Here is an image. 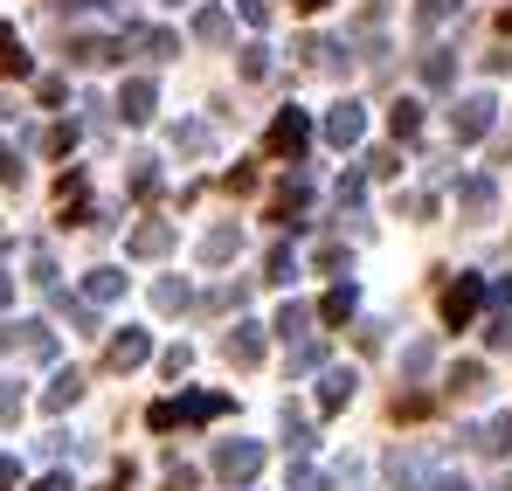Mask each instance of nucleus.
Listing matches in <instances>:
<instances>
[{
	"label": "nucleus",
	"mask_w": 512,
	"mask_h": 491,
	"mask_svg": "<svg viewBox=\"0 0 512 491\" xmlns=\"http://www.w3.org/2000/svg\"><path fill=\"white\" fill-rule=\"evenodd\" d=\"M77 402H84V374H77V367H63V374L49 381L42 409H49V415H63V409H77Z\"/></svg>",
	"instance_id": "nucleus-14"
},
{
	"label": "nucleus",
	"mask_w": 512,
	"mask_h": 491,
	"mask_svg": "<svg viewBox=\"0 0 512 491\" xmlns=\"http://www.w3.org/2000/svg\"><path fill=\"white\" fill-rule=\"evenodd\" d=\"M125 249H132V256H167V249H173V229H167V222H139Z\"/></svg>",
	"instance_id": "nucleus-17"
},
{
	"label": "nucleus",
	"mask_w": 512,
	"mask_h": 491,
	"mask_svg": "<svg viewBox=\"0 0 512 491\" xmlns=\"http://www.w3.org/2000/svg\"><path fill=\"white\" fill-rule=\"evenodd\" d=\"M35 491H70V478H63V471H49V478H35Z\"/></svg>",
	"instance_id": "nucleus-48"
},
{
	"label": "nucleus",
	"mask_w": 512,
	"mask_h": 491,
	"mask_svg": "<svg viewBox=\"0 0 512 491\" xmlns=\"http://www.w3.org/2000/svg\"><path fill=\"white\" fill-rule=\"evenodd\" d=\"M291 277H298V256H291V243H277L263 256V284H291Z\"/></svg>",
	"instance_id": "nucleus-26"
},
{
	"label": "nucleus",
	"mask_w": 512,
	"mask_h": 491,
	"mask_svg": "<svg viewBox=\"0 0 512 491\" xmlns=\"http://www.w3.org/2000/svg\"><path fill=\"white\" fill-rule=\"evenodd\" d=\"M0 77H28V49L14 28H0Z\"/></svg>",
	"instance_id": "nucleus-24"
},
{
	"label": "nucleus",
	"mask_w": 512,
	"mask_h": 491,
	"mask_svg": "<svg viewBox=\"0 0 512 491\" xmlns=\"http://www.w3.org/2000/svg\"><path fill=\"white\" fill-rule=\"evenodd\" d=\"M42 146H49V153H70V146H77V125H56V132H49Z\"/></svg>",
	"instance_id": "nucleus-44"
},
{
	"label": "nucleus",
	"mask_w": 512,
	"mask_h": 491,
	"mask_svg": "<svg viewBox=\"0 0 512 491\" xmlns=\"http://www.w3.org/2000/svg\"><path fill=\"white\" fill-rule=\"evenodd\" d=\"M215 415H229V395H180V402H153L146 422H153V429H180V422H215Z\"/></svg>",
	"instance_id": "nucleus-2"
},
{
	"label": "nucleus",
	"mask_w": 512,
	"mask_h": 491,
	"mask_svg": "<svg viewBox=\"0 0 512 491\" xmlns=\"http://www.w3.org/2000/svg\"><path fill=\"white\" fill-rule=\"evenodd\" d=\"M256 471H263V443H250V436L215 443V478H222V485H250Z\"/></svg>",
	"instance_id": "nucleus-3"
},
{
	"label": "nucleus",
	"mask_w": 512,
	"mask_h": 491,
	"mask_svg": "<svg viewBox=\"0 0 512 491\" xmlns=\"http://www.w3.org/2000/svg\"><path fill=\"white\" fill-rule=\"evenodd\" d=\"M222 353H229L236 367H256V360H263V326H236L222 339Z\"/></svg>",
	"instance_id": "nucleus-15"
},
{
	"label": "nucleus",
	"mask_w": 512,
	"mask_h": 491,
	"mask_svg": "<svg viewBox=\"0 0 512 491\" xmlns=\"http://www.w3.org/2000/svg\"><path fill=\"white\" fill-rule=\"evenodd\" d=\"M21 415V395H14V381H0V422H14Z\"/></svg>",
	"instance_id": "nucleus-46"
},
{
	"label": "nucleus",
	"mask_w": 512,
	"mask_h": 491,
	"mask_svg": "<svg viewBox=\"0 0 512 491\" xmlns=\"http://www.w3.org/2000/svg\"><path fill=\"white\" fill-rule=\"evenodd\" d=\"M305 146H312V118H305L298 104H284V111L270 118V132H263V153H270V160H305Z\"/></svg>",
	"instance_id": "nucleus-1"
},
{
	"label": "nucleus",
	"mask_w": 512,
	"mask_h": 491,
	"mask_svg": "<svg viewBox=\"0 0 512 491\" xmlns=\"http://www.w3.org/2000/svg\"><path fill=\"white\" fill-rule=\"evenodd\" d=\"M492 208H499V187H492L485 173H471V180L457 187V215H464V222H492Z\"/></svg>",
	"instance_id": "nucleus-8"
},
{
	"label": "nucleus",
	"mask_w": 512,
	"mask_h": 491,
	"mask_svg": "<svg viewBox=\"0 0 512 491\" xmlns=\"http://www.w3.org/2000/svg\"><path fill=\"white\" fill-rule=\"evenodd\" d=\"M478 305H485V277H457V284H443V326H471Z\"/></svg>",
	"instance_id": "nucleus-5"
},
{
	"label": "nucleus",
	"mask_w": 512,
	"mask_h": 491,
	"mask_svg": "<svg viewBox=\"0 0 512 491\" xmlns=\"http://www.w3.org/2000/svg\"><path fill=\"white\" fill-rule=\"evenodd\" d=\"M222 187H229V194H250V187H256V166H236V173H229Z\"/></svg>",
	"instance_id": "nucleus-45"
},
{
	"label": "nucleus",
	"mask_w": 512,
	"mask_h": 491,
	"mask_svg": "<svg viewBox=\"0 0 512 491\" xmlns=\"http://www.w3.org/2000/svg\"><path fill=\"white\" fill-rule=\"evenodd\" d=\"M291 7H298V14H319V7H333V0H291Z\"/></svg>",
	"instance_id": "nucleus-51"
},
{
	"label": "nucleus",
	"mask_w": 512,
	"mask_h": 491,
	"mask_svg": "<svg viewBox=\"0 0 512 491\" xmlns=\"http://www.w3.org/2000/svg\"><path fill=\"white\" fill-rule=\"evenodd\" d=\"M0 187H21V160H14L7 146H0Z\"/></svg>",
	"instance_id": "nucleus-47"
},
{
	"label": "nucleus",
	"mask_w": 512,
	"mask_h": 491,
	"mask_svg": "<svg viewBox=\"0 0 512 491\" xmlns=\"http://www.w3.org/2000/svg\"><path fill=\"white\" fill-rule=\"evenodd\" d=\"M360 132H367V111H360L353 97H340V104L326 111V139H333V146H360Z\"/></svg>",
	"instance_id": "nucleus-10"
},
{
	"label": "nucleus",
	"mask_w": 512,
	"mask_h": 491,
	"mask_svg": "<svg viewBox=\"0 0 512 491\" xmlns=\"http://www.w3.org/2000/svg\"><path fill=\"white\" fill-rule=\"evenodd\" d=\"M506 491H512V485H506Z\"/></svg>",
	"instance_id": "nucleus-54"
},
{
	"label": "nucleus",
	"mask_w": 512,
	"mask_h": 491,
	"mask_svg": "<svg viewBox=\"0 0 512 491\" xmlns=\"http://www.w3.org/2000/svg\"><path fill=\"white\" fill-rule=\"evenodd\" d=\"M353 305H360V291H353V284H333V291H326V305H319V319H326V326H346V319H353Z\"/></svg>",
	"instance_id": "nucleus-21"
},
{
	"label": "nucleus",
	"mask_w": 512,
	"mask_h": 491,
	"mask_svg": "<svg viewBox=\"0 0 512 491\" xmlns=\"http://www.w3.org/2000/svg\"><path fill=\"white\" fill-rule=\"evenodd\" d=\"M236 14H243L250 28H270V14H277V7H270V0H236Z\"/></svg>",
	"instance_id": "nucleus-39"
},
{
	"label": "nucleus",
	"mask_w": 512,
	"mask_h": 491,
	"mask_svg": "<svg viewBox=\"0 0 512 491\" xmlns=\"http://www.w3.org/2000/svg\"><path fill=\"white\" fill-rule=\"evenodd\" d=\"M84 298H90V305H118V298H125V270H90Z\"/></svg>",
	"instance_id": "nucleus-18"
},
{
	"label": "nucleus",
	"mask_w": 512,
	"mask_h": 491,
	"mask_svg": "<svg viewBox=\"0 0 512 491\" xmlns=\"http://www.w3.org/2000/svg\"><path fill=\"white\" fill-rule=\"evenodd\" d=\"M194 35H201V42H229V14H222V7H201V14H194Z\"/></svg>",
	"instance_id": "nucleus-30"
},
{
	"label": "nucleus",
	"mask_w": 512,
	"mask_h": 491,
	"mask_svg": "<svg viewBox=\"0 0 512 491\" xmlns=\"http://www.w3.org/2000/svg\"><path fill=\"white\" fill-rule=\"evenodd\" d=\"M14 478H21V471H14V457H0V491H14Z\"/></svg>",
	"instance_id": "nucleus-49"
},
{
	"label": "nucleus",
	"mask_w": 512,
	"mask_h": 491,
	"mask_svg": "<svg viewBox=\"0 0 512 491\" xmlns=\"http://www.w3.org/2000/svg\"><path fill=\"white\" fill-rule=\"evenodd\" d=\"M284 443H291L298 457L312 450V422H305V415H298V409H284Z\"/></svg>",
	"instance_id": "nucleus-31"
},
{
	"label": "nucleus",
	"mask_w": 512,
	"mask_h": 491,
	"mask_svg": "<svg viewBox=\"0 0 512 491\" xmlns=\"http://www.w3.org/2000/svg\"><path fill=\"white\" fill-rule=\"evenodd\" d=\"M450 14H464V7H457V0H423V7H416V28H423V35H436Z\"/></svg>",
	"instance_id": "nucleus-29"
},
{
	"label": "nucleus",
	"mask_w": 512,
	"mask_h": 491,
	"mask_svg": "<svg viewBox=\"0 0 512 491\" xmlns=\"http://www.w3.org/2000/svg\"><path fill=\"white\" fill-rule=\"evenodd\" d=\"M353 388H360V374H353V367H326V381H319V409L340 415L346 402H353Z\"/></svg>",
	"instance_id": "nucleus-12"
},
{
	"label": "nucleus",
	"mask_w": 512,
	"mask_h": 491,
	"mask_svg": "<svg viewBox=\"0 0 512 491\" xmlns=\"http://www.w3.org/2000/svg\"><path fill=\"white\" fill-rule=\"evenodd\" d=\"M201 478H194V464H167V491H194Z\"/></svg>",
	"instance_id": "nucleus-42"
},
{
	"label": "nucleus",
	"mask_w": 512,
	"mask_h": 491,
	"mask_svg": "<svg viewBox=\"0 0 512 491\" xmlns=\"http://www.w3.org/2000/svg\"><path fill=\"white\" fill-rule=\"evenodd\" d=\"M464 443H471V450H485V457H512V415H492V422H485V429H471Z\"/></svg>",
	"instance_id": "nucleus-13"
},
{
	"label": "nucleus",
	"mask_w": 512,
	"mask_h": 491,
	"mask_svg": "<svg viewBox=\"0 0 512 491\" xmlns=\"http://www.w3.org/2000/svg\"><path fill=\"white\" fill-rule=\"evenodd\" d=\"M312 263H319V270H346V249L340 243H319V256H312Z\"/></svg>",
	"instance_id": "nucleus-43"
},
{
	"label": "nucleus",
	"mask_w": 512,
	"mask_h": 491,
	"mask_svg": "<svg viewBox=\"0 0 512 491\" xmlns=\"http://www.w3.org/2000/svg\"><path fill=\"white\" fill-rule=\"evenodd\" d=\"M388 132H395V139H416V132H423V104H416V97H402V104L388 111Z\"/></svg>",
	"instance_id": "nucleus-23"
},
{
	"label": "nucleus",
	"mask_w": 512,
	"mask_h": 491,
	"mask_svg": "<svg viewBox=\"0 0 512 491\" xmlns=\"http://www.w3.org/2000/svg\"><path fill=\"white\" fill-rule=\"evenodd\" d=\"M173 146H180V153H208V146H215V132H208L201 118H187V125H173Z\"/></svg>",
	"instance_id": "nucleus-27"
},
{
	"label": "nucleus",
	"mask_w": 512,
	"mask_h": 491,
	"mask_svg": "<svg viewBox=\"0 0 512 491\" xmlns=\"http://www.w3.org/2000/svg\"><path fill=\"white\" fill-rule=\"evenodd\" d=\"M7 298H14V284H7V277H0V312H7Z\"/></svg>",
	"instance_id": "nucleus-52"
},
{
	"label": "nucleus",
	"mask_w": 512,
	"mask_h": 491,
	"mask_svg": "<svg viewBox=\"0 0 512 491\" xmlns=\"http://www.w3.org/2000/svg\"><path fill=\"white\" fill-rule=\"evenodd\" d=\"M367 173H381V180H388V173H402V153H388V146H381V153H367Z\"/></svg>",
	"instance_id": "nucleus-40"
},
{
	"label": "nucleus",
	"mask_w": 512,
	"mask_h": 491,
	"mask_svg": "<svg viewBox=\"0 0 512 491\" xmlns=\"http://www.w3.org/2000/svg\"><path fill=\"white\" fill-rule=\"evenodd\" d=\"M146 353H153V339H146L139 326H125V332H111V346H104V367H111V374H132Z\"/></svg>",
	"instance_id": "nucleus-7"
},
{
	"label": "nucleus",
	"mask_w": 512,
	"mask_h": 491,
	"mask_svg": "<svg viewBox=\"0 0 512 491\" xmlns=\"http://www.w3.org/2000/svg\"><path fill=\"white\" fill-rule=\"evenodd\" d=\"M319 360H326V346H312V339H305V346H291V374H312Z\"/></svg>",
	"instance_id": "nucleus-36"
},
{
	"label": "nucleus",
	"mask_w": 512,
	"mask_h": 491,
	"mask_svg": "<svg viewBox=\"0 0 512 491\" xmlns=\"http://www.w3.org/2000/svg\"><path fill=\"white\" fill-rule=\"evenodd\" d=\"M485 388H492L485 360H457V367H450V395H485Z\"/></svg>",
	"instance_id": "nucleus-19"
},
{
	"label": "nucleus",
	"mask_w": 512,
	"mask_h": 491,
	"mask_svg": "<svg viewBox=\"0 0 512 491\" xmlns=\"http://www.w3.org/2000/svg\"><path fill=\"white\" fill-rule=\"evenodd\" d=\"M429 491H471V485H464V478H436Z\"/></svg>",
	"instance_id": "nucleus-50"
},
{
	"label": "nucleus",
	"mask_w": 512,
	"mask_h": 491,
	"mask_svg": "<svg viewBox=\"0 0 512 491\" xmlns=\"http://www.w3.org/2000/svg\"><path fill=\"white\" fill-rule=\"evenodd\" d=\"M187 305H194V291H187L180 277H160V284H153V312H187Z\"/></svg>",
	"instance_id": "nucleus-22"
},
{
	"label": "nucleus",
	"mask_w": 512,
	"mask_h": 491,
	"mask_svg": "<svg viewBox=\"0 0 512 491\" xmlns=\"http://www.w3.org/2000/svg\"><path fill=\"white\" fill-rule=\"evenodd\" d=\"M305 326H312L305 305H284V312H277V332H284V339H305Z\"/></svg>",
	"instance_id": "nucleus-32"
},
{
	"label": "nucleus",
	"mask_w": 512,
	"mask_h": 491,
	"mask_svg": "<svg viewBox=\"0 0 512 491\" xmlns=\"http://www.w3.org/2000/svg\"><path fill=\"white\" fill-rule=\"evenodd\" d=\"M305 208H312V180H305V173H291V180L277 187V208H270V222H284V229H305Z\"/></svg>",
	"instance_id": "nucleus-6"
},
{
	"label": "nucleus",
	"mask_w": 512,
	"mask_h": 491,
	"mask_svg": "<svg viewBox=\"0 0 512 491\" xmlns=\"http://www.w3.org/2000/svg\"><path fill=\"white\" fill-rule=\"evenodd\" d=\"M243 77H250V83L270 77V49H263V42H250V49H243Z\"/></svg>",
	"instance_id": "nucleus-33"
},
{
	"label": "nucleus",
	"mask_w": 512,
	"mask_h": 491,
	"mask_svg": "<svg viewBox=\"0 0 512 491\" xmlns=\"http://www.w3.org/2000/svg\"><path fill=\"white\" fill-rule=\"evenodd\" d=\"M492 125H499V104H492L485 90H478V97H464V104L450 111V139H457V146H478Z\"/></svg>",
	"instance_id": "nucleus-4"
},
{
	"label": "nucleus",
	"mask_w": 512,
	"mask_h": 491,
	"mask_svg": "<svg viewBox=\"0 0 512 491\" xmlns=\"http://www.w3.org/2000/svg\"><path fill=\"white\" fill-rule=\"evenodd\" d=\"M388 478H395L402 491L423 485V457H416V450H395V457H388Z\"/></svg>",
	"instance_id": "nucleus-28"
},
{
	"label": "nucleus",
	"mask_w": 512,
	"mask_h": 491,
	"mask_svg": "<svg viewBox=\"0 0 512 491\" xmlns=\"http://www.w3.org/2000/svg\"><path fill=\"white\" fill-rule=\"evenodd\" d=\"M236 249H243V229H236V222H222V229H208V236H201V263H229Z\"/></svg>",
	"instance_id": "nucleus-16"
},
{
	"label": "nucleus",
	"mask_w": 512,
	"mask_h": 491,
	"mask_svg": "<svg viewBox=\"0 0 512 491\" xmlns=\"http://www.w3.org/2000/svg\"><path fill=\"white\" fill-rule=\"evenodd\" d=\"M118 56H125L118 35H77V42H70V63H84V70H104V63H118Z\"/></svg>",
	"instance_id": "nucleus-11"
},
{
	"label": "nucleus",
	"mask_w": 512,
	"mask_h": 491,
	"mask_svg": "<svg viewBox=\"0 0 512 491\" xmlns=\"http://www.w3.org/2000/svg\"><path fill=\"white\" fill-rule=\"evenodd\" d=\"M132 194H139V201H153V194H160V166H153V160H139V173H132Z\"/></svg>",
	"instance_id": "nucleus-34"
},
{
	"label": "nucleus",
	"mask_w": 512,
	"mask_h": 491,
	"mask_svg": "<svg viewBox=\"0 0 512 491\" xmlns=\"http://www.w3.org/2000/svg\"><path fill=\"white\" fill-rule=\"evenodd\" d=\"M506 35H512V7H506Z\"/></svg>",
	"instance_id": "nucleus-53"
},
{
	"label": "nucleus",
	"mask_w": 512,
	"mask_h": 491,
	"mask_svg": "<svg viewBox=\"0 0 512 491\" xmlns=\"http://www.w3.org/2000/svg\"><path fill=\"white\" fill-rule=\"evenodd\" d=\"M153 111H160V90H153V77H132L125 90H118V118H125V125H146Z\"/></svg>",
	"instance_id": "nucleus-9"
},
{
	"label": "nucleus",
	"mask_w": 512,
	"mask_h": 491,
	"mask_svg": "<svg viewBox=\"0 0 512 491\" xmlns=\"http://www.w3.org/2000/svg\"><path fill=\"white\" fill-rule=\"evenodd\" d=\"M429 415V395H395V422H423Z\"/></svg>",
	"instance_id": "nucleus-37"
},
{
	"label": "nucleus",
	"mask_w": 512,
	"mask_h": 491,
	"mask_svg": "<svg viewBox=\"0 0 512 491\" xmlns=\"http://www.w3.org/2000/svg\"><path fill=\"white\" fill-rule=\"evenodd\" d=\"M423 83H429V90H450V83H457V63H450V49H429V56H423Z\"/></svg>",
	"instance_id": "nucleus-25"
},
{
	"label": "nucleus",
	"mask_w": 512,
	"mask_h": 491,
	"mask_svg": "<svg viewBox=\"0 0 512 491\" xmlns=\"http://www.w3.org/2000/svg\"><path fill=\"white\" fill-rule=\"evenodd\" d=\"M429 360H436V346H429V339H416V346L402 353V374H429Z\"/></svg>",
	"instance_id": "nucleus-35"
},
{
	"label": "nucleus",
	"mask_w": 512,
	"mask_h": 491,
	"mask_svg": "<svg viewBox=\"0 0 512 491\" xmlns=\"http://www.w3.org/2000/svg\"><path fill=\"white\" fill-rule=\"evenodd\" d=\"M125 42H139L153 63H167V56H180V35H167V28H132Z\"/></svg>",
	"instance_id": "nucleus-20"
},
{
	"label": "nucleus",
	"mask_w": 512,
	"mask_h": 491,
	"mask_svg": "<svg viewBox=\"0 0 512 491\" xmlns=\"http://www.w3.org/2000/svg\"><path fill=\"white\" fill-rule=\"evenodd\" d=\"M291 491H326V471H312V464H298V471H291Z\"/></svg>",
	"instance_id": "nucleus-41"
},
{
	"label": "nucleus",
	"mask_w": 512,
	"mask_h": 491,
	"mask_svg": "<svg viewBox=\"0 0 512 491\" xmlns=\"http://www.w3.org/2000/svg\"><path fill=\"white\" fill-rule=\"evenodd\" d=\"M485 339H492V353H512V312H499V319L485 326Z\"/></svg>",
	"instance_id": "nucleus-38"
}]
</instances>
